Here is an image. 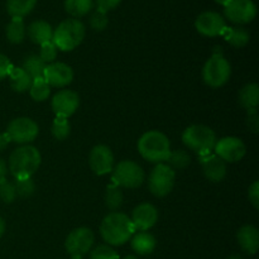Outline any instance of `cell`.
<instances>
[{"instance_id": "6da1fadb", "label": "cell", "mask_w": 259, "mask_h": 259, "mask_svg": "<svg viewBox=\"0 0 259 259\" xmlns=\"http://www.w3.org/2000/svg\"><path fill=\"white\" fill-rule=\"evenodd\" d=\"M136 232L131 218L119 211H113L106 215L100 225L101 238L108 243V245L114 247L125 244Z\"/></svg>"}, {"instance_id": "7a4b0ae2", "label": "cell", "mask_w": 259, "mask_h": 259, "mask_svg": "<svg viewBox=\"0 0 259 259\" xmlns=\"http://www.w3.org/2000/svg\"><path fill=\"white\" fill-rule=\"evenodd\" d=\"M40 162L42 157L39 151L30 144H24L12 152L8 171H10L15 180L32 179L33 175L39 168Z\"/></svg>"}, {"instance_id": "3957f363", "label": "cell", "mask_w": 259, "mask_h": 259, "mask_svg": "<svg viewBox=\"0 0 259 259\" xmlns=\"http://www.w3.org/2000/svg\"><path fill=\"white\" fill-rule=\"evenodd\" d=\"M138 152L152 163H163L171 154V143L162 132L149 131L139 138Z\"/></svg>"}, {"instance_id": "277c9868", "label": "cell", "mask_w": 259, "mask_h": 259, "mask_svg": "<svg viewBox=\"0 0 259 259\" xmlns=\"http://www.w3.org/2000/svg\"><path fill=\"white\" fill-rule=\"evenodd\" d=\"M232 76V66L223 55V48L217 46L212 56L202 67V80L210 88H222Z\"/></svg>"}, {"instance_id": "5b68a950", "label": "cell", "mask_w": 259, "mask_h": 259, "mask_svg": "<svg viewBox=\"0 0 259 259\" xmlns=\"http://www.w3.org/2000/svg\"><path fill=\"white\" fill-rule=\"evenodd\" d=\"M85 25L81 20L70 18L58 24V27L53 30L52 42L56 47L61 51H72L85 38Z\"/></svg>"}, {"instance_id": "8992f818", "label": "cell", "mask_w": 259, "mask_h": 259, "mask_svg": "<svg viewBox=\"0 0 259 259\" xmlns=\"http://www.w3.org/2000/svg\"><path fill=\"white\" fill-rule=\"evenodd\" d=\"M182 142L191 151L204 154L214 151L218 138L215 132L210 126L195 124L185 129L182 133Z\"/></svg>"}, {"instance_id": "52a82bcc", "label": "cell", "mask_w": 259, "mask_h": 259, "mask_svg": "<svg viewBox=\"0 0 259 259\" xmlns=\"http://www.w3.org/2000/svg\"><path fill=\"white\" fill-rule=\"evenodd\" d=\"M111 174H113V185L125 189H137L143 184L146 179L143 168L137 162L131 159L120 161L115 164Z\"/></svg>"}, {"instance_id": "ba28073f", "label": "cell", "mask_w": 259, "mask_h": 259, "mask_svg": "<svg viewBox=\"0 0 259 259\" xmlns=\"http://www.w3.org/2000/svg\"><path fill=\"white\" fill-rule=\"evenodd\" d=\"M176 172L167 163H157L148 179L149 191L156 197H164L174 190Z\"/></svg>"}, {"instance_id": "9c48e42d", "label": "cell", "mask_w": 259, "mask_h": 259, "mask_svg": "<svg viewBox=\"0 0 259 259\" xmlns=\"http://www.w3.org/2000/svg\"><path fill=\"white\" fill-rule=\"evenodd\" d=\"M39 133V126L33 119L27 116L13 119L9 123L7 129V134L9 136L10 141L18 144H29L37 138Z\"/></svg>"}, {"instance_id": "30bf717a", "label": "cell", "mask_w": 259, "mask_h": 259, "mask_svg": "<svg viewBox=\"0 0 259 259\" xmlns=\"http://www.w3.org/2000/svg\"><path fill=\"white\" fill-rule=\"evenodd\" d=\"M95 242V235L90 228L81 227L73 229L66 238L65 247L71 257H83L90 252Z\"/></svg>"}, {"instance_id": "8fae6325", "label": "cell", "mask_w": 259, "mask_h": 259, "mask_svg": "<svg viewBox=\"0 0 259 259\" xmlns=\"http://www.w3.org/2000/svg\"><path fill=\"white\" fill-rule=\"evenodd\" d=\"M214 152L225 163H235L242 161L247 153V147L244 142L238 137H224L218 139L214 147Z\"/></svg>"}, {"instance_id": "7c38bea8", "label": "cell", "mask_w": 259, "mask_h": 259, "mask_svg": "<svg viewBox=\"0 0 259 259\" xmlns=\"http://www.w3.org/2000/svg\"><path fill=\"white\" fill-rule=\"evenodd\" d=\"M224 14L235 24H247L257 15V7L253 0H230L224 7Z\"/></svg>"}, {"instance_id": "4fadbf2b", "label": "cell", "mask_w": 259, "mask_h": 259, "mask_svg": "<svg viewBox=\"0 0 259 259\" xmlns=\"http://www.w3.org/2000/svg\"><path fill=\"white\" fill-rule=\"evenodd\" d=\"M89 164H90L91 171L98 176L111 174L114 166H115L113 152L105 144H98L90 151Z\"/></svg>"}, {"instance_id": "5bb4252c", "label": "cell", "mask_w": 259, "mask_h": 259, "mask_svg": "<svg viewBox=\"0 0 259 259\" xmlns=\"http://www.w3.org/2000/svg\"><path fill=\"white\" fill-rule=\"evenodd\" d=\"M195 28L205 37H218L223 35L224 30L227 29V23L219 13L204 12L195 20Z\"/></svg>"}, {"instance_id": "9a60e30c", "label": "cell", "mask_w": 259, "mask_h": 259, "mask_svg": "<svg viewBox=\"0 0 259 259\" xmlns=\"http://www.w3.org/2000/svg\"><path fill=\"white\" fill-rule=\"evenodd\" d=\"M51 106L56 116L68 119L80 106V96L73 90H60L52 98Z\"/></svg>"}, {"instance_id": "2e32d148", "label": "cell", "mask_w": 259, "mask_h": 259, "mask_svg": "<svg viewBox=\"0 0 259 259\" xmlns=\"http://www.w3.org/2000/svg\"><path fill=\"white\" fill-rule=\"evenodd\" d=\"M43 78L51 88L62 89L72 82L73 71L67 63L52 62L46 66Z\"/></svg>"}, {"instance_id": "e0dca14e", "label": "cell", "mask_w": 259, "mask_h": 259, "mask_svg": "<svg viewBox=\"0 0 259 259\" xmlns=\"http://www.w3.org/2000/svg\"><path fill=\"white\" fill-rule=\"evenodd\" d=\"M131 220L136 230L147 232L158 222V210L149 202H142L138 206L134 207Z\"/></svg>"}, {"instance_id": "ac0fdd59", "label": "cell", "mask_w": 259, "mask_h": 259, "mask_svg": "<svg viewBox=\"0 0 259 259\" xmlns=\"http://www.w3.org/2000/svg\"><path fill=\"white\" fill-rule=\"evenodd\" d=\"M200 163L205 177L211 182H222L227 176V163L212 152L200 154Z\"/></svg>"}, {"instance_id": "d6986e66", "label": "cell", "mask_w": 259, "mask_h": 259, "mask_svg": "<svg viewBox=\"0 0 259 259\" xmlns=\"http://www.w3.org/2000/svg\"><path fill=\"white\" fill-rule=\"evenodd\" d=\"M238 243L248 254H255L259 248V232L254 225H244L238 230Z\"/></svg>"}, {"instance_id": "ffe728a7", "label": "cell", "mask_w": 259, "mask_h": 259, "mask_svg": "<svg viewBox=\"0 0 259 259\" xmlns=\"http://www.w3.org/2000/svg\"><path fill=\"white\" fill-rule=\"evenodd\" d=\"M28 37L35 45H43L52 40L53 37V29L51 27L50 23L46 20H34L30 23L29 27L27 29Z\"/></svg>"}, {"instance_id": "44dd1931", "label": "cell", "mask_w": 259, "mask_h": 259, "mask_svg": "<svg viewBox=\"0 0 259 259\" xmlns=\"http://www.w3.org/2000/svg\"><path fill=\"white\" fill-rule=\"evenodd\" d=\"M132 249L139 255H147L151 254L154 249H156V238L148 232H139L137 234H133L132 238Z\"/></svg>"}, {"instance_id": "7402d4cb", "label": "cell", "mask_w": 259, "mask_h": 259, "mask_svg": "<svg viewBox=\"0 0 259 259\" xmlns=\"http://www.w3.org/2000/svg\"><path fill=\"white\" fill-rule=\"evenodd\" d=\"M8 77L12 89L17 93H25L32 85V78L22 67H13Z\"/></svg>"}, {"instance_id": "603a6c76", "label": "cell", "mask_w": 259, "mask_h": 259, "mask_svg": "<svg viewBox=\"0 0 259 259\" xmlns=\"http://www.w3.org/2000/svg\"><path fill=\"white\" fill-rule=\"evenodd\" d=\"M5 34H7L8 40L13 45L22 43L24 40L25 34H27V28H25L23 18H12L9 24L7 25Z\"/></svg>"}, {"instance_id": "cb8c5ba5", "label": "cell", "mask_w": 259, "mask_h": 259, "mask_svg": "<svg viewBox=\"0 0 259 259\" xmlns=\"http://www.w3.org/2000/svg\"><path fill=\"white\" fill-rule=\"evenodd\" d=\"M239 103L247 110L257 109L259 104V86L257 83H248L239 91Z\"/></svg>"}, {"instance_id": "d4e9b609", "label": "cell", "mask_w": 259, "mask_h": 259, "mask_svg": "<svg viewBox=\"0 0 259 259\" xmlns=\"http://www.w3.org/2000/svg\"><path fill=\"white\" fill-rule=\"evenodd\" d=\"M46 66H47V63H46L39 56L29 55L24 58V61H23L22 68L30 76L32 80H34V78L43 77V72H45Z\"/></svg>"}, {"instance_id": "484cf974", "label": "cell", "mask_w": 259, "mask_h": 259, "mask_svg": "<svg viewBox=\"0 0 259 259\" xmlns=\"http://www.w3.org/2000/svg\"><path fill=\"white\" fill-rule=\"evenodd\" d=\"M37 0H8L7 10L12 18H24L34 9Z\"/></svg>"}, {"instance_id": "4316f807", "label": "cell", "mask_w": 259, "mask_h": 259, "mask_svg": "<svg viewBox=\"0 0 259 259\" xmlns=\"http://www.w3.org/2000/svg\"><path fill=\"white\" fill-rule=\"evenodd\" d=\"M223 35H225V39L228 40V43H230L233 47L238 48L247 46V43L250 39L249 32L243 27L227 28L224 33H223Z\"/></svg>"}, {"instance_id": "83f0119b", "label": "cell", "mask_w": 259, "mask_h": 259, "mask_svg": "<svg viewBox=\"0 0 259 259\" xmlns=\"http://www.w3.org/2000/svg\"><path fill=\"white\" fill-rule=\"evenodd\" d=\"M94 7L93 0H65V9L75 19L85 17Z\"/></svg>"}, {"instance_id": "f1b7e54d", "label": "cell", "mask_w": 259, "mask_h": 259, "mask_svg": "<svg viewBox=\"0 0 259 259\" xmlns=\"http://www.w3.org/2000/svg\"><path fill=\"white\" fill-rule=\"evenodd\" d=\"M28 91L30 94V98L34 101H45L50 98L51 86L46 82L43 77L34 78V80H32V85Z\"/></svg>"}, {"instance_id": "f546056e", "label": "cell", "mask_w": 259, "mask_h": 259, "mask_svg": "<svg viewBox=\"0 0 259 259\" xmlns=\"http://www.w3.org/2000/svg\"><path fill=\"white\" fill-rule=\"evenodd\" d=\"M51 133H52L53 138L57 139V141H65L71 133V124L68 119L62 118V116H56L55 120L52 121Z\"/></svg>"}, {"instance_id": "4dcf8cb0", "label": "cell", "mask_w": 259, "mask_h": 259, "mask_svg": "<svg viewBox=\"0 0 259 259\" xmlns=\"http://www.w3.org/2000/svg\"><path fill=\"white\" fill-rule=\"evenodd\" d=\"M167 162L172 169H185L191 163V157L184 149H177V151H171Z\"/></svg>"}, {"instance_id": "1f68e13d", "label": "cell", "mask_w": 259, "mask_h": 259, "mask_svg": "<svg viewBox=\"0 0 259 259\" xmlns=\"http://www.w3.org/2000/svg\"><path fill=\"white\" fill-rule=\"evenodd\" d=\"M105 205L108 206V209L113 210V211L119 210L121 207V205H123V192L115 185H110L106 189Z\"/></svg>"}, {"instance_id": "d6a6232c", "label": "cell", "mask_w": 259, "mask_h": 259, "mask_svg": "<svg viewBox=\"0 0 259 259\" xmlns=\"http://www.w3.org/2000/svg\"><path fill=\"white\" fill-rule=\"evenodd\" d=\"M14 187L15 192H17V196L23 197V199H28L35 191V184L32 179L15 180Z\"/></svg>"}, {"instance_id": "836d02e7", "label": "cell", "mask_w": 259, "mask_h": 259, "mask_svg": "<svg viewBox=\"0 0 259 259\" xmlns=\"http://www.w3.org/2000/svg\"><path fill=\"white\" fill-rule=\"evenodd\" d=\"M17 197L14 184L8 181L7 179L0 180V200L5 204H12Z\"/></svg>"}, {"instance_id": "e575fe53", "label": "cell", "mask_w": 259, "mask_h": 259, "mask_svg": "<svg viewBox=\"0 0 259 259\" xmlns=\"http://www.w3.org/2000/svg\"><path fill=\"white\" fill-rule=\"evenodd\" d=\"M90 259H120L119 254L108 244L98 245L90 253Z\"/></svg>"}, {"instance_id": "d590c367", "label": "cell", "mask_w": 259, "mask_h": 259, "mask_svg": "<svg viewBox=\"0 0 259 259\" xmlns=\"http://www.w3.org/2000/svg\"><path fill=\"white\" fill-rule=\"evenodd\" d=\"M57 53H58V48L56 47L55 43L51 40V42L40 45V51L38 56H39V57L48 65V63L55 62V60L57 58Z\"/></svg>"}, {"instance_id": "8d00e7d4", "label": "cell", "mask_w": 259, "mask_h": 259, "mask_svg": "<svg viewBox=\"0 0 259 259\" xmlns=\"http://www.w3.org/2000/svg\"><path fill=\"white\" fill-rule=\"evenodd\" d=\"M109 24V19L106 13L100 12V10H96L91 14L90 17V27L93 28L94 30H98V32H101V30L105 29Z\"/></svg>"}, {"instance_id": "74e56055", "label": "cell", "mask_w": 259, "mask_h": 259, "mask_svg": "<svg viewBox=\"0 0 259 259\" xmlns=\"http://www.w3.org/2000/svg\"><path fill=\"white\" fill-rule=\"evenodd\" d=\"M248 199L254 209H259V182L254 181L248 190Z\"/></svg>"}, {"instance_id": "f35d334b", "label": "cell", "mask_w": 259, "mask_h": 259, "mask_svg": "<svg viewBox=\"0 0 259 259\" xmlns=\"http://www.w3.org/2000/svg\"><path fill=\"white\" fill-rule=\"evenodd\" d=\"M13 67H14V66L12 65L9 58L5 55H2V53H0V80L8 77V75H9V72L12 71Z\"/></svg>"}, {"instance_id": "ab89813d", "label": "cell", "mask_w": 259, "mask_h": 259, "mask_svg": "<svg viewBox=\"0 0 259 259\" xmlns=\"http://www.w3.org/2000/svg\"><path fill=\"white\" fill-rule=\"evenodd\" d=\"M247 123L249 126L250 131L253 133H257L259 129V116L257 109H252V110H248V116H247Z\"/></svg>"}, {"instance_id": "60d3db41", "label": "cell", "mask_w": 259, "mask_h": 259, "mask_svg": "<svg viewBox=\"0 0 259 259\" xmlns=\"http://www.w3.org/2000/svg\"><path fill=\"white\" fill-rule=\"evenodd\" d=\"M121 3V0H96L98 10L104 13H108L109 10H113Z\"/></svg>"}, {"instance_id": "b9f144b4", "label": "cell", "mask_w": 259, "mask_h": 259, "mask_svg": "<svg viewBox=\"0 0 259 259\" xmlns=\"http://www.w3.org/2000/svg\"><path fill=\"white\" fill-rule=\"evenodd\" d=\"M10 142L12 141H10L9 136L7 134V132H4V133H0V152L4 151V149L9 146Z\"/></svg>"}, {"instance_id": "7bdbcfd3", "label": "cell", "mask_w": 259, "mask_h": 259, "mask_svg": "<svg viewBox=\"0 0 259 259\" xmlns=\"http://www.w3.org/2000/svg\"><path fill=\"white\" fill-rule=\"evenodd\" d=\"M7 174H8V167L7 163L3 158H0V180L7 179Z\"/></svg>"}, {"instance_id": "ee69618b", "label": "cell", "mask_w": 259, "mask_h": 259, "mask_svg": "<svg viewBox=\"0 0 259 259\" xmlns=\"http://www.w3.org/2000/svg\"><path fill=\"white\" fill-rule=\"evenodd\" d=\"M4 232H5V222L3 218H0V238L3 237Z\"/></svg>"}, {"instance_id": "f6af8a7d", "label": "cell", "mask_w": 259, "mask_h": 259, "mask_svg": "<svg viewBox=\"0 0 259 259\" xmlns=\"http://www.w3.org/2000/svg\"><path fill=\"white\" fill-rule=\"evenodd\" d=\"M215 2H217L218 4H222V5H224V7H225V5H227L228 3L230 2V0H215Z\"/></svg>"}, {"instance_id": "bcb514c9", "label": "cell", "mask_w": 259, "mask_h": 259, "mask_svg": "<svg viewBox=\"0 0 259 259\" xmlns=\"http://www.w3.org/2000/svg\"><path fill=\"white\" fill-rule=\"evenodd\" d=\"M123 259H138L136 257V255H126V257H124Z\"/></svg>"}, {"instance_id": "7dc6e473", "label": "cell", "mask_w": 259, "mask_h": 259, "mask_svg": "<svg viewBox=\"0 0 259 259\" xmlns=\"http://www.w3.org/2000/svg\"><path fill=\"white\" fill-rule=\"evenodd\" d=\"M228 259H244V258H242V257H240V255H233V257H230V258H228Z\"/></svg>"}, {"instance_id": "c3c4849f", "label": "cell", "mask_w": 259, "mask_h": 259, "mask_svg": "<svg viewBox=\"0 0 259 259\" xmlns=\"http://www.w3.org/2000/svg\"><path fill=\"white\" fill-rule=\"evenodd\" d=\"M71 259H82V257H71Z\"/></svg>"}]
</instances>
